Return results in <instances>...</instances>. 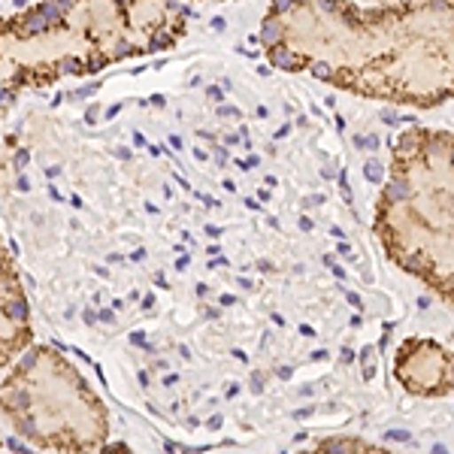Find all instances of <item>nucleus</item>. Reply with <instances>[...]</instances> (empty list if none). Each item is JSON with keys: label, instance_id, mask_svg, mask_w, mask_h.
Returning a JSON list of instances; mask_svg holds the SVG:
<instances>
[{"label": "nucleus", "instance_id": "nucleus-2", "mask_svg": "<svg viewBox=\"0 0 454 454\" xmlns=\"http://www.w3.org/2000/svg\"><path fill=\"white\" fill-rule=\"evenodd\" d=\"M0 415L49 454H88L109 442V412L70 357L27 346L0 382Z\"/></svg>", "mask_w": 454, "mask_h": 454}, {"label": "nucleus", "instance_id": "nucleus-4", "mask_svg": "<svg viewBox=\"0 0 454 454\" xmlns=\"http://www.w3.org/2000/svg\"><path fill=\"white\" fill-rule=\"evenodd\" d=\"M397 379L406 391L445 394L454 391V355L436 342H403L397 357Z\"/></svg>", "mask_w": 454, "mask_h": 454}, {"label": "nucleus", "instance_id": "nucleus-6", "mask_svg": "<svg viewBox=\"0 0 454 454\" xmlns=\"http://www.w3.org/2000/svg\"><path fill=\"white\" fill-rule=\"evenodd\" d=\"M367 176H370V179H382V164H379V160H370Z\"/></svg>", "mask_w": 454, "mask_h": 454}, {"label": "nucleus", "instance_id": "nucleus-1", "mask_svg": "<svg viewBox=\"0 0 454 454\" xmlns=\"http://www.w3.org/2000/svg\"><path fill=\"white\" fill-rule=\"evenodd\" d=\"M185 27L179 0H36L0 21V121L31 88L158 55Z\"/></svg>", "mask_w": 454, "mask_h": 454}, {"label": "nucleus", "instance_id": "nucleus-5", "mask_svg": "<svg viewBox=\"0 0 454 454\" xmlns=\"http://www.w3.org/2000/svg\"><path fill=\"white\" fill-rule=\"evenodd\" d=\"M25 454H31V451H25ZM88 454H134V451L121 442H106V445H100L98 451H88Z\"/></svg>", "mask_w": 454, "mask_h": 454}, {"label": "nucleus", "instance_id": "nucleus-3", "mask_svg": "<svg viewBox=\"0 0 454 454\" xmlns=\"http://www.w3.org/2000/svg\"><path fill=\"white\" fill-rule=\"evenodd\" d=\"M31 303L10 248L0 239V370L31 346Z\"/></svg>", "mask_w": 454, "mask_h": 454}]
</instances>
